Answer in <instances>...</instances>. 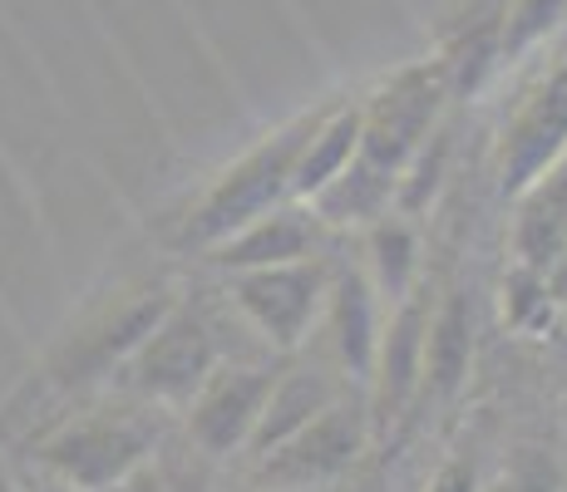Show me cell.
<instances>
[{"instance_id":"8992f818","label":"cell","mask_w":567,"mask_h":492,"mask_svg":"<svg viewBox=\"0 0 567 492\" xmlns=\"http://www.w3.org/2000/svg\"><path fill=\"white\" fill-rule=\"evenodd\" d=\"M370 443V409L361 399H336L307 429L252 458V492H321L361 463Z\"/></svg>"},{"instance_id":"ffe728a7","label":"cell","mask_w":567,"mask_h":492,"mask_svg":"<svg viewBox=\"0 0 567 492\" xmlns=\"http://www.w3.org/2000/svg\"><path fill=\"white\" fill-rule=\"evenodd\" d=\"M548 315H553L548 276L514 266V271L504 276V321L514 325V331H533V325H543Z\"/></svg>"},{"instance_id":"6da1fadb","label":"cell","mask_w":567,"mask_h":492,"mask_svg":"<svg viewBox=\"0 0 567 492\" xmlns=\"http://www.w3.org/2000/svg\"><path fill=\"white\" fill-rule=\"evenodd\" d=\"M316 118H321V108L297 114L291 124L261 134L237 163H227V168L198 192V202L183 212L178 232H173V247L207 251V247L227 242L233 232H243L247 222L287 207L291 202V172H297V158H301V148H307Z\"/></svg>"},{"instance_id":"8fae6325","label":"cell","mask_w":567,"mask_h":492,"mask_svg":"<svg viewBox=\"0 0 567 492\" xmlns=\"http://www.w3.org/2000/svg\"><path fill=\"white\" fill-rule=\"evenodd\" d=\"M316 242H321V222H316L301 202H287V207H277V212L247 222L243 232H233L227 242L207 247L203 261L207 266H217L223 276H237V271L307 261V257H316Z\"/></svg>"},{"instance_id":"ba28073f","label":"cell","mask_w":567,"mask_h":492,"mask_svg":"<svg viewBox=\"0 0 567 492\" xmlns=\"http://www.w3.org/2000/svg\"><path fill=\"white\" fill-rule=\"evenodd\" d=\"M277 385V369L271 365H223L207 375V385L188 399V439L203 458L223 463L252 448V433L267 409V394Z\"/></svg>"},{"instance_id":"52a82bcc","label":"cell","mask_w":567,"mask_h":492,"mask_svg":"<svg viewBox=\"0 0 567 492\" xmlns=\"http://www.w3.org/2000/svg\"><path fill=\"white\" fill-rule=\"evenodd\" d=\"M326 291H331V271H326L321 257L227 276V295H233L237 315L281 355L311 341L316 321L326 311Z\"/></svg>"},{"instance_id":"5b68a950","label":"cell","mask_w":567,"mask_h":492,"mask_svg":"<svg viewBox=\"0 0 567 492\" xmlns=\"http://www.w3.org/2000/svg\"><path fill=\"white\" fill-rule=\"evenodd\" d=\"M444 104H450V74L440 60H420L390 74L361 104V163L400 182L414 153L434 138Z\"/></svg>"},{"instance_id":"d6986e66","label":"cell","mask_w":567,"mask_h":492,"mask_svg":"<svg viewBox=\"0 0 567 492\" xmlns=\"http://www.w3.org/2000/svg\"><path fill=\"white\" fill-rule=\"evenodd\" d=\"M567 0H514L504 6V35H498V64L518 60V54L538 50L553 30L563 25Z\"/></svg>"},{"instance_id":"9c48e42d","label":"cell","mask_w":567,"mask_h":492,"mask_svg":"<svg viewBox=\"0 0 567 492\" xmlns=\"http://www.w3.org/2000/svg\"><path fill=\"white\" fill-rule=\"evenodd\" d=\"M558 163H567V60L523 98L514 118L504 124V134H498V153H494L498 192L523 197Z\"/></svg>"},{"instance_id":"30bf717a","label":"cell","mask_w":567,"mask_h":492,"mask_svg":"<svg viewBox=\"0 0 567 492\" xmlns=\"http://www.w3.org/2000/svg\"><path fill=\"white\" fill-rule=\"evenodd\" d=\"M424 331H430V295L414 291L385 315L375 349V369H370V429H390L405 419V409L420 399L424 385Z\"/></svg>"},{"instance_id":"4fadbf2b","label":"cell","mask_w":567,"mask_h":492,"mask_svg":"<svg viewBox=\"0 0 567 492\" xmlns=\"http://www.w3.org/2000/svg\"><path fill=\"white\" fill-rule=\"evenodd\" d=\"M468 365H474V305L468 291H444L440 305L430 311V331H424V385L420 394L450 404L468 385Z\"/></svg>"},{"instance_id":"277c9868","label":"cell","mask_w":567,"mask_h":492,"mask_svg":"<svg viewBox=\"0 0 567 492\" xmlns=\"http://www.w3.org/2000/svg\"><path fill=\"white\" fill-rule=\"evenodd\" d=\"M217 365H223V345H217L213 321H207V311L198 301L178 295L173 311L144 335V345L124 359L114 385L144 404L188 409V399L207 385V375Z\"/></svg>"},{"instance_id":"2e32d148","label":"cell","mask_w":567,"mask_h":492,"mask_svg":"<svg viewBox=\"0 0 567 492\" xmlns=\"http://www.w3.org/2000/svg\"><path fill=\"white\" fill-rule=\"evenodd\" d=\"M336 399H346L341 385H336L331 375H321V369H287V375H277V385L267 394V409H261V423L252 433V448H247V458H261L267 448H277L281 439H291L297 429H307L316 414H326Z\"/></svg>"},{"instance_id":"7c38bea8","label":"cell","mask_w":567,"mask_h":492,"mask_svg":"<svg viewBox=\"0 0 567 492\" xmlns=\"http://www.w3.org/2000/svg\"><path fill=\"white\" fill-rule=\"evenodd\" d=\"M321 321H326V341H331V355H336V365H341V375L355 379V385H370L380 331H385V305L370 291L361 266L331 276Z\"/></svg>"},{"instance_id":"3957f363","label":"cell","mask_w":567,"mask_h":492,"mask_svg":"<svg viewBox=\"0 0 567 492\" xmlns=\"http://www.w3.org/2000/svg\"><path fill=\"white\" fill-rule=\"evenodd\" d=\"M158 429L134 409H94L35 439V463L70 492H114L154 463Z\"/></svg>"},{"instance_id":"5bb4252c","label":"cell","mask_w":567,"mask_h":492,"mask_svg":"<svg viewBox=\"0 0 567 492\" xmlns=\"http://www.w3.org/2000/svg\"><path fill=\"white\" fill-rule=\"evenodd\" d=\"M518 202V222H514V266L538 271L548 276L567 251V163L538 178Z\"/></svg>"},{"instance_id":"e0dca14e","label":"cell","mask_w":567,"mask_h":492,"mask_svg":"<svg viewBox=\"0 0 567 492\" xmlns=\"http://www.w3.org/2000/svg\"><path fill=\"white\" fill-rule=\"evenodd\" d=\"M365 281L380 295L385 311H395L400 301H410L420 291V232L405 217H380L375 227H365Z\"/></svg>"},{"instance_id":"7402d4cb","label":"cell","mask_w":567,"mask_h":492,"mask_svg":"<svg viewBox=\"0 0 567 492\" xmlns=\"http://www.w3.org/2000/svg\"><path fill=\"white\" fill-rule=\"evenodd\" d=\"M114 492H173V478L163 473L158 463H148V468H138V473L128 478V483H118Z\"/></svg>"},{"instance_id":"9a60e30c","label":"cell","mask_w":567,"mask_h":492,"mask_svg":"<svg viewBox=\"0 0 567 492\" xmlns=\"http://www.w3.org/2000/svg\"><path fill=\"white\" fill-rule=\"evenodd\" d=\"M361 158V104H326L316 118L307 148L291 172V202L307 207L321 188H331L351 163Z\"/></svg>"},{"instance_id":"44dd1931","label":"cell","mask_w":567,"mask_h":492,"mask_svg":"<svg viewBox=\"0 0 567 492\" xmlns=\"http://www.w3.org/2000/svg\"><path fill=\"white\" fill-rule=\"evenodd\" d=\"M424 492H478V468L468 463V458H450V463L430 478Z\"/></svg>"},{"instance_id":"603a6c76","label":"cell","mask_w":567,"mask_h":492,"mask_svg":"<svg viewBox=\"0 0 567 492\" xmlns=\"http://www.w3.org/2000/svg\"><path fill=\"white\" fill-rule=\"evenodd\" d=\"M168 478H173V492H213L203 473H168Z\"/></svg>"},{"instance_id":"7a4b0ae2","label":"cell","mask_w":567,"mask_h":492,"mask_svg":"<svg viewBox=\"0 0 567 492\" xmlns=\"http://www.w3.org/2000/svg\"><path fill=\"white\" fill-rule=\"evenodd\" d=\"M173 301H178V291L168 281H138V286L104 295L45 355V385L70 394L100 385V379H114L124 369V359L144 345V335L173 311Z\"/></svg>"},{"instance_id":"ac0fdd59","label":"cell","mask_w":567,"mask_h":492,"mask_svg":"<svg viewBox=\"0 0 567 492\" xmlns=\"http://www.w3.org/2000/svg\"><path fill=\"white\" fill-rule=\"evenodd\" d=\"M395 192H400L395 178H385V172H375L370 163L355 158L351 168L331 182V188H321L311 197L307 212L321 227H341V232H351V227H355V232H365V227H375L380 217H390Z\"/></svg>"}]
</instances>
